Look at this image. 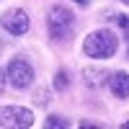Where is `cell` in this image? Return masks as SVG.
Returning <instances> with one entry per match:
<instances>
[{
  "label": "cell",
  "mask_w": 129,
  "mask_h": 129,
  "mask_svg": "<svg viewBox=\"0 0 129 129\" xmlns=\"http://www.w3.org/2000/svg\"><path fill=\"white\" fill-rule=\"evenodd\" d=\"M124 129H129V121H126V124H124Z\"/></svg>",
  "instance_id": "14"
},
{
  "label": "cell",
  "mask_w": 129,
  "mask_h": 129,
  "mask_svg": "<svg viewBox=\"0 0 129 129\" xmlns=\"http://www.w3.org/2000/svg\"><path fill=\"white\" fill-rule=\"evenodd\" d=\"M47 126H52V129H64V126H70V121L62 119V116H57V114H52L49 119H47Z\"/></svg>",
  "instance_id": "8"
},
{
  "label": "cell",
  "mask_w": 129,
  "mask_h": 129,
  "mask_svg": "<svg viewBox=\"0 0 129 129\" xmlns=\"http://www.w3.org/2000/svg\"><path fill=\"white\" fill-rule=\"evenodd\" d=\"M109 88L116 98H126L129 95V75L126 72H114L109 75Z\"/></svg>",
  "instance_id": "6"
},
{
  "label": "cell",
  "mask_w": 129,
  "mask_h": 129,
  "mask_svg": "<svg viewBox=\"0 0 129 129\" xmlns=\"http://www.w3.org/2000/svg\"><path fill=\"white\" fill-rule=\"evenodd\" d=\"M126 57H129V31H126Z\"/></svg>",
  "instance_id": "12"
},
{
  "label": "cell",
  "mask_w": 129,
  "mask_h": 129,
  "mask_svg": "<svg viewBox=\"0 0 129 129\" xmlns=\"http://www.w3.org/2000/svg\"><path fill=\"white\" fill-rule=\"evenodd\" d=\"M75 3H88V0H75Z\"/></svg>",
  "instance_id": "13"
},
{
  "label": "cell",
  "mask_w": 129,
  "mask_h": 129,
  "mask_svg": "<svg viewBox=\"0 0 129 129\" xmlns=\"http://www.w3.org/2000/svg\"><path fill=\"white\" fill-rule=\"evenodd\" d=\"M121 3H126V5H129V0H121Z\"/></svg>",
  "instance_id": "15"
},
{
  "label": "cell",
  "mask_w": 129,
  "mask_h": 129,
  "mask_svg": "<svg viewBox=\"0 0 129 129\" xmlns=\"http://www.w3.org/2000/svg\"><path fill=\"white\" fill-rule=\"evenodd\" d=\"M116 47H119V39L111 28H98L88 34V39L83 41V52L93 59H109L116 54Z\"/></svg>",
  "instance_id": "1"
},
{
  "label": "cell",
  "mask_w": 129,
  "mask_h": 129,
  "mask_svg": "<svg viewBox=\"0 0 129 129\" xmlns=\"http://www.w3.org/2000/svg\"><path fill=\"white\" fill-rule=\"evenodd\" d=\"M39 106H44V103H49V93L47 90H36V98H34Z\"/></svg>",
  "instance_id": "10"
},
{
  "label": "cell",
  "mask_w": 129,
  "mask_h": 129,
  "mask_svg": "<svg viewBox=\"0 0 129 129\" xmlns=\"http://www.w3.org/2000/svg\"><path fill=\"white\" fill-rule=\"evenodd\" d=\"M103 78H109L103 70H85V83L90 85V88H95V85H101Z\"/></svg>",
  "instance_id": "7"
},
{
  "label": "cell",
  "mask_w": 129,
  "mask_h": 129,
  "mask_svg": "<svg viewBox=\"0 0 129 129\" xmlns=\"http://www.w3.org/2000/svg\"><path fill=\"white\" fill-rule=\"evenodd\" d=\"M67 83H70L67 72H57V75H54V88H57V90H64V88H67Z\"/></svg>",
  "instance_id": "9"
},
{
  "label": "cell",
  "mask_w": 129,
  "mask_h": 129,
  "mask_svg": "<svg viewBox=\"0 0 129 129\" xmlns=\"http://www.w3.org/2000/svg\"><path fill=\"white\" fill-rule=\"evenodd\" d=\"M8 80H10L13 88L26 90V88H31V83H34V67H31L26 59H21V57L10 59V64H8Z\"/></svg>",
  "instance_id": "4"
},
{
  "label": "cell",
  "mask_w": 129,
  "mask_h": 129,
  "mask_svg": "<svg viewBox=\"0 0 129 129\" xmlns=\"http://www.w3.org/2000/svg\"><path fill=\"white\" fill-rule=\"evenodd\" d=\"M34 124V114L23 106H0V126L8 129H26Z\"/></svg>",
  "instance_id": "3"
},
{
  "label": "cell",
  "mask_w": 129,
  "mask_h": 129,
  "mask_svg": "<svg viewBox=\"0 0 129 129\" xmlns=\"http://www.w3.org/2000/svg\"><path fill=\"white\" fill-rule=\"evenodd\" d=\"M5 90V72H3V67H0V93Z\"/></svg>",
  "instance_id": "11"
},
{
  "label": "cell",
  "mask_w": 129,
  "mask_h": 129,
  "mask_svg": "<svg viewBox=\"0 0 129 129\" xmlns=\"http://www.w3.org/2000/svg\"><path fill=\"white\" fill-rule=\"evenodd\" d=\"M72 23H75V16L64 5H54L49 10V16H47V28H49L52 39H64L72 31Z\"/></svg>",
  "instance_id": "2"
},
{
  "label": "cell",
  "mask_w": 129,
  "mask_h": 129,
  "mask_svg": "<svg viewBox=\"0 0 129 129\" xmlns=\"http://www.w3.org/2000/svg\"><path fill=\"white\" fill-rule=\"evenodd\" d=\"M0 26H3L8 34L21 36V34H26V31H28L31 21H28V13H26V10L13 8V10H5V13L0 16Z\"/></svg>",
  "instance_id": "5"
}]
</instances>
